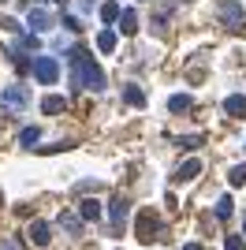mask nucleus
<instances>
[{"instance_id":"obj_9","label":"nucleus","mask_w":246,"mask_h":250,"mask_svg":"<svg viewBox=\"0 0 246 250\" xmlns=\"http://www.w3.org/2000/svg\"><path fill=\"white\" fill-rule=\"evenodd\" d=\"M26 19H30L34 34H41V30H49V26H52V15H49L45 8H30V15H26Z\"/></svg>"},{"instance_id":"obj_21","label":"nucleus","mask_w":246,"mask_h":250,"mask_svg":"<svg viewBox=\"0 0 246 250\" xmlns=\"http://www.w3.org/2000/svg\"><path fill=\"white\" fill-rule=\"evenodd\" d=\"M231 206H235V202H231V198L224 194V198L216 202V217H220V220H227V217H231Z\"/></svg>"},{"instance_id":"obj_19","label":"nucleus","mask_w":246,"mask_h":250,"mask_svg":"<svg viewBox=\"0 0 246 250\" xmlns=\"http://www.w3.org/2000/svg\"><path fill=\"white\" fill-rule=\"evenodd\" d=\"M97 49H101V52H112L116 49V30H101V34H97Z\"/></svg>"},{"instance_id":"obj_12","label":"nucleus","mask_w":246,"mask_h":250,"mask_svg":"<svg viewBox=\"0 0 246 250\" xmlns=\"http://www.w3.org/2000/svg\"><path fill=\"white\" fill-rule=\"evenodd\" d=\"M127 202L123 198H112V206H108V217H112V224H123V220H127Z\"/></svg>"},{"instance_id":"obj_25","label":"nucleus","mask_w":246,"mask_h":250,"mask_svg":"<svg viewBox=\"0 0 246 250\" xmlns=\"http://www.w3.org/2000/svg\"><path fill=\"white\" fill-rule=\"evenodd\" d=\"M183 250H202V247H198V243H186V247Z\"/></svg>"},{"instance_id":"obj_15","label":"nucleus","mask_w":246,"mask_h":250,"mask_svg":"<svg viewBox=\"0 0 246 250\" xmlns=\"http://www.w3.org/2000/svg\"><path fill=\"white\" fill-rule=\"evenodd\" d=\"M224 108H227L231 116H246V97H243V94H231V97L224 101Z\"/></svg>"},{"instance_id":"obj_22","label":"nucleus","mask_w":246,"mask_h":250,"mask_svg":"<svg viewBox=\"0 0 246 250\" xmlns=\"http://www.w3.org/2000/svg\"><path fill=\"white\" fill-rule=\"evenodd\" d=\"M202 146V135H190V138H179V149H198Z\"/></svg>"},{"instance_id":"obj_10","label":"nucleus","mask_w":246,"mask_h":250,"mask_svg":"<svg viewBox=\"0 0 246 250\" xmlns=\"http://www.w3.org/2000/svg\"><path fill=\"white\" fill-rule=\"evenodd\" d=\"M198 172H202V161H198V157H190V161H183V165H179V176H175V179L190 183V179H198Z\"/></svg>"},{"instance_id":"obj_2","label":"nucleus","mask_w":246,"mask_h":250,"mask_svg":"<svg viewBox=\"0 0 246 250\" xmlns=\"http://www.w3.org/2000/svg\"><path fill=\"white\" fill-rule=\"evenodd\" d=\"M216 19L224 22L227 30L246 34V8L239 4V0H216Z\"/></svg>"},{"instance_id":"obj_24","label":"nucleus","mask_w":246,"mask_h":250,"mask_svg":"<svg viewBox=\"0 0 246 250\" xmlns=\"http://www.w3.org/2000/svg\"><path fill=\"white\" fill-rule=\"evenodd\" d=\"M0 26H4V30H11V34L19 30V22H15V19H8V15H0Z\"/></svg>"},{"instance_id":"obj_8","label":"nucleus","mask_w":246,"mask_h":250,"mask_svg":"<svg viewBox=\"0 0 246 250\" xmlns=\"http://www.w3.org/2000/svg\"><path fill=\"white\" fill-rule=\"evenodd\" d=\"M101 213H104V209H101V202H97V198H82L79 202V217L82 220H101Z\"/></svg>"},{"instance_id":"obj_17","label":"nucleus","mask_w":246,"mask_h":250,"mask_svg":"<svg viewBox=\"0 0 246 250\" xmlns=\"http://www.w3.org/2000/svg\"><path fill=\"white\" fill-rule=\"evenodd\" d=\"M120 15H123V8L116 4V0H108V4H101V19L104 22H120Z\"/></svg>"},{"instance_id":"obj_7","label":"nucleus","mask_w":246,"mask_h":250,"mask_svg":"<svg viewBox=\"0 0 246 250\" xmlns=\"http://www.w3.org/2000/svg\"><path fill=\"white\" fill-rule=\"evenodd\" d=\"M116 30H120V34H127V38H131V34H138V11H134V8H123L120 26H116Z\"/></svg>"},{"instance_id":"obj_13","label":"nucleus","mask_w":246,"mask_h":250,"mask_svg":"<svg viewBox=\"0 0 246 250\" xmlns=\"http://www.w3.org/2000/svg\"><path fill=\"white\" fill-rule=\"evenodd\" d=\"M168 108H172V112H190L194 101H190L186 94H172V97H168Z\"/></svg>"},{"instance_id":"obj_14","label":"nucleus","mask_w":246,"mask_h":250,"mask_svg":"<svg viewBox=\"0 0 246 250\" xmlns=\"http://www.w3.org/2000/svg\"><path fill=\"white\" fill-rule=\"evenodd\" d=\"M38 138H41V131H38V127H22V131H19V146L38 149Z\"/></svg>"},{"instance_id":"obj_16","label":"nucleus","mask_w":246,"mask_h":250,"mask_svg":"<svg viewBox=\"0 0 246 250\" xmlns=\"http://www.w3.org/2000/svg\"><path fill=\"white\" fill-rule=\"evenodd\" d=\"M123 101L134 104V108H142V104H145V94L138 90V86H123Z\"/></svg>"},{"instance_id":"obj_5","label":"nucleus","mask_w":246,"mask_h":250,"mask_svg":"<svg viewBox=\"0 0 246 250\" xmlns=\"http://www.w3.org/2000/svg\"><path fill=\"white\" fill-rule=\"evenodd\" d=\"M34 79H38L41 86H52L60 79V63L52 60V56H34Z\"/></svg>"},{"instance_id":"obj_11","label":"nucleus","mask_w":246,"mask_h":250,"mask_svg":"<svg viewBox=\"0 0 246 250\" xmlns=\"http://www.w3.org/2000/svg\"><path fill=\"white\" fill-rule=\"evenodd\" d=\"M67 108V101H63L60 94H49L45 101H41V112H49V116H56V112H63Z\"/></svg>"},{"instance_id":"obj_20","label":"nucleus","mask_w":246,"mask_h":250,"mask_svg":"<svg viewBox=\"0 0 246 250\" xmlns=\"http://www.w3.org/2000/svg\"><path fill=\"white\" fill-rule=\"evenodd\" d=\"M227 179H231V187H243L246 183V165H235L231 172H227Z\"/></svg>"},{"instance_id":"obj_23","label":"nucleus","mask_w":246,"mask_h":250,"mask_svg":"<svg viewBox=\"0 0 246 250\" xmlns=\"http://www.w3.org/2000/svg\"><path fill=\"white\" fill-rule=\"evenodd\" d=\"M246 243H243V235H227V243H224V250H243Z\"/></svg>"},{"instance_id":"obj_3","label":"nucleus","mask_w":246,"mask_h":250,"mask_svg":"<svg viewBox=\"0 0 246 250\" xmlns=\"http://www.w3.org/2000/svg\"><path fill=\"white\" fill-rule=\"evenodd\" d=\"M30 104V90L26 86H4V94H0V108L4 112H22Z\"/></svg>"},{"instance_id":"obj_4","label":"nucleus","mask_w":246,"mask_h":250,"mask_svg":"<svg viewBox=\"0 0 246 250\" xmlns=\"http://www.w3.org/2000/svg\"><path fill=\"white\" fill-rule=\"evenodd\" d=\"M153 231H161V217H157L153 209H142V213H138V220H134V235H138L142 243H153V239H157Z\"/></svg>"},{"instance_id":"obj_18","label":"nucleus","mask_w":246,"mask_h":250,"mask_svg":"<svg viewBox=\"0 0 246 250\" xmlns=\"http://www.w3.org/2000/svg\"><path fill=\"white\" fill-rule=\"evenodd\" d=\"M60 228H63V231H71V235H79V231H82V220L71 217V213H60Z\"/></svg>"},{"instance_id":"obj_6","label":"nucleus","mask_w":246,"mask_h":250,"mask_svg":"<svg viewBox=\"0 0 246 250\" xmlns=\"http://www.w3.org/2000/svg\"><path fill=\"white\" fill-rule=\"evenodd\" d=\"M26 239H30L34 247H49V239H52L49 224H45V220H34L30 228H26Z\"/></svg>"},{"instance_id":"obj_1","label":"nucleus","mask_w":246,"mask_h":250,"mask_svg":"<svg viewBox=\"0 0 246 250\" xmlns=\"http://www.w3.org/2000/svg\"><path fill=\"white\" fill-rule=\"evenodd\" d=\"M67 63H71V83L82 86V90H104V71L93 63V56L86 49H71L67 52Z\"/></svg>"}]
</instances>
